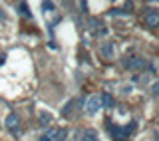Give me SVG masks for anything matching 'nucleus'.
<instances>
[{
    "mask_svg": "<svg viewBox=\"0 0 159 141\" xmlns=\"http://www.w3.org/2000/svg\"><path fill=\"white\" fill-rule=\"evenodd\" d=\"M4 125H6V129L8 131H12L14 135H20V117L16 113H8L6 115V119H4Z\"/></svg>",
    "mask_w": 159,
    "mask_h": 141,
    "instance_id": "1",
    "label": "nucleus"
},
{
    "mask_svg": "<svg viewBox=\"0 0 159 141\" xmlns=\"http://www.w3.org/2000/svg\"><path fill=\"white\" fill-rule=\"evenodd\" d=\"M66 135H68V131L64 127H52V129H48V133L44 137L48 141H66Z\"/></svg>",
    "mask_w": 159,
    "mask_h": 141,
    "instance_id": "2",
    "label": "nucleus"
},
{
    "mask_svg": "<svg viewBox=\"0 0 159 141\" xmlns=\"http://www.w3.org/2000/svg\"><path fill=\"white\" fill-rule=\"evenodd\" d=\"M102 109V95H92V98L86 102V111L88 113H98Z\"/></svg>",
    "mask_w": 159,
    "mask_h": 141,
    "instance_id": "3",
    "label": "nucleus"
},
{
    "mask_svg": "<svg viewBox=\"0 0 159 141\" xmlns=\"http://www.w3.org/2000/svg\"><path fill=\"white\" fill-rule=\"evenodd\" d=\"M123 66L129 68V70H143L145 68V60L139 58V56H131V58H127L125 62H123Z\"/></svg>",
    "mask_w": 159,
    "mask_h": 141,
    "instance_id": "4",
    "label": "nucleus"
},
{
    "mask_svg": "<svg viewBox=\"0 0 159 141\" xmlns=\"http://www.w3.org/2000/svg\"><path fill=\"white\" fill-rule=\"evenodd\" d=\"M143 20H145V24L149 28H157L159 26V12H157V10H149Z\"/></svg>",
    "mask_w": 159,
    "mask_h": 141,
    "instance_id": "5",
    "label": "nucleus"
},
{
    "mask_svg": "<svg viewBox=\"0 0 159 141\" xmlns=\"http://www.w3.org/2000/svg\"><path fill=\"white\" fill-rule=\"evenodd\" d=\"M113 105H116V99H113V95H111V93H102V107L111 109Z\"/></svg>",
    "mask_w": 159,
    "mask_h": 141,
    "instance_id": "6",
    "label": "nucleus"
},
{
    "mask_svg": "<svg viewBox=\"0 0 159 141\" xmlns=\"http://www.w3.org/2000/svg\"><path fill=\"white\" fill-rule=\"evenodd\" d=\"M82 141H98V131L96 129H84L82 131Z\"/></svg>",
    "mask_w": 159,
    "mask_h": 141,
    "instance_id": "7",
    "label": "nucleus"
},
{
    "mask_svg": "<svg viewBox=\"0 0 159 141\" xmlns=\"http://www.w3.org/2000/svg\"><path fill=\"white\" fill-rule=\"evenodd\" d=\"M111 131H113V135H116V141H121L123 137H127V129H121V127H116V125H113Z\"/></svg>",
    "mask_w": 159,
    "mask_h": 141,
    "instance_id": "8",
    "label": "nucleus"
},
{
    "mask_svg": "<svg viewBox=\"0 0 159 141\" xmlns=\"http://www.w3.org/2000/svg\"><path fill=\"white\" fill-rule=\"evenodd\" d=\"M102 54H103V58H111L113 56V46H111V44L102 46Z\"/></svg>",
    "mask_w": 159,
    "mask_h": 141,
    "instance_id": "9",
    "label": "nucleus"
},
{
    "mask_svg": "<svg viewBox=\"0 0 159 141\" xmlns=\"http://www.w3.org/2000/svg\"><path fill=\"white\" fill-rule=\"evenodd\" d=\"M76 107V99H72V102H68V105L64 107V111H62V115H70L72 113V109Z\"/></svg>",
    "mask_w": 159,
    "mask_h": 141,
    "instance_id": "10",
    "label": "nucleus"
},
{
    "mask_svg": "<svg viewBox=\"0 0 159 141\" xmlns=\"http://www.w3.org/2000/svg\"><path fill=\"white\" fill-rule=\"evenodd\" d=\"M50 121H52V115H50V113H42V115H40V125H50Z\"/></svg>",
    "mask_w": 159,
    "mask_h": 141,
    "instance_id": "11",
    "label": "nucleus"
},
{
    "mask_svg": "<svg viewBox=\"0 0 159 141\" xmlns=\"http://www.w3.org/2000/svg\"><path fill=\"white\" fill-rule=\"evenodd\" d=\"M18 10H20V14H24V16H32V14H30V10H28V4L26 2H22V4H20V6H18Z\"/></svg>",
    "mask_w": 159,
    "mask_h": 141,
    "instance_id": "12",
    "label": "nucleus"
},
{
    "mask_svg": "<svg viewBox=\"0 0 159 141\" xmlns=\"http://www.w3.org/2000/svg\"><path fill=\"white\" fill-rule=\"evenodd\" d=\"M42 8L46 10V12H52L56 6H54V2H42Z\"/></svg>",
    "mask_w": 159,
    "mask_h": 141,
    "instance_id": "13",
    "label": "nucleus"
},
{
    "mask_svg": "<svg viewBox=\"0 0 159 141\" xmlns=\"http://www.w3.org/2000/svg\"><path fill=\"white\" fill-rule=\"evenodd\" d=\"M151 92H153V95H159V82L153 84V89H151Z\"/></svg>",
    "mask_w": 159,
    "mask_h": 141,
    "instance_id": "14",
    "label": "nucleus"
},
{
    "mask_svg": "<svg viewBox=\"0 0 159 141\" xmlns=\"http://www.w3.org/2000/svg\"><path fill=\"white\" fill-rule=\"evenodd\" d=\"M38 141H48V139H46V137H40V139H38Z\"/></svg>",
    "mask_w": 159,
    "mask_h": 141,
    "instance_id": "15",
    "label": "nucleus"
}]
</instances>
